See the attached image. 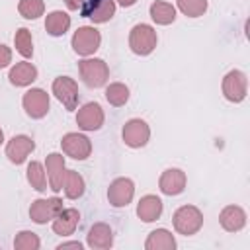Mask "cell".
<instances>
[{"label":"cell","mask_w":250,"mask_h":250,"mask_svg":"<svg viewBox=\"0 0 250 250\" xmlns=\"http://www.w3.org/2000/svg\"><path fill=\"white\" fill-rule=\"evenodd\" d=\"M156 41H158L156 31L148 23H137L129 33V47L135 55H141V57L150 55L156 47Z\"/></svg>","instance_id":"cell-1"},{"label":"cell","mask_w":250,"mask_h":250,"mask_svg":"<svg viewBox=\"0 0 250 250\" xmlns=\"http://www.w3.org/2000/svg\"><path fill=\"white\" fill-rule=\"evenodd\" d=\"M174 229L184 234V236H191L195 234L201 225H203V213L195 207V205H182L176 213H174Z\"/></svg>","instance_id":"cell-2"},{"label":"cell","mask_w":250,"mask_h":250,"mask_svg":"<svg viewBox=\"0 0 250 250\" xmlns=\"http://www.w3.org/2000/svg\"><path fill=\"white\" fill-rule=\"evenodd\" d=\"M78 72H80L84 84L90 86V88H100L109 78V68H107L105 61H102V59H84V61H80L78 62Z\"/></svg>","instance_id":"cell-3"},{"label":"cell","mask_w":250,"mask_h":250,"mask_svg":"<svg viewBox=\"0 0 250 250\" xmlns=\"http://www.w3.org/2000/svg\"><path fill=\"white\" fill-rule=\"evenodd\" d=\"M100 43H102V35L92 25H82L72 35V49H74V53H78L82 57L94 55L100 49Z\"/></svg>","instance_id":"cell-4"},{"label":"cell","mask_w":250,"mask_h":250,"mask_svg":"<svg viewBox=\"0 0 250 250\" xmlns=\"http://www.w3.org/2000/svg\"><path fill=\"white\" fill-rule=\"evenodd\" d=\"M62 211V199L59 197H49V199H35L29 207V217L37 225H45L53 221L59 213Z\"/></svg>","instance_id":"cell-5"},{"label":"cell","mask_w":250,"mask_h":250,"mask_svg":"<svg viewBox=\"0 0 250 250\" xmlns=\"http://www.w3.org/2000/svg\"><path fill=\"white\" fill-rule=\"evenodd\" d=\"M246 88H248V80L246 74L242 70H230L225 74L223 78V94L229 102H242L246 98Z\"/></svg>","instance_id":"cell-6"},{"label":"cell","mask_w":250,"mask_h":250,"mask_svg":"<svg viewBox=\"0 0 250 250\" xmlns=\"http://www.w3.org/2000/svg\"><path fill=\"white\" fill-rule=\"evenodd\" d=\"M23 109L31 119H41L49 111V94L41 88H31L23 94Z\"/></svg>","instance_id":"cell-7"},{"label":"cell","mask_w":250,"mask_h":250,"mask_svg":"<svg viewBox=\"0 0 250 250\" xmlns=\"http://www.w3.org/2000/svg\"><path fill=\"white\" fill-rule=\"evenodd\" d=\"M80 14L82 18H90L94 23H105L115 14V2L113 0H84Z\"/></svg>","instance_id":"cell-8"},{"label":"cell","mask_w":250,"mask_h":250,"mask_svg":"<svg viewBox=\"0 0 250 250\" xmlns=\"http://www.w3.org/2000/svg\"><path fill=\"white\" fill-rule=\"evenodd\" d=\"M53 94L55 98L66 107V109H76L78 105V84L68 78V76H59L53 80Z\"/></svg>","instance_id":"cell-9"},{"label":"cell","mask_w":250,"mask_h":250,"mask_svg":"<svg viewBox=\"0 0 250 250\" xmlns=\"http://www.w3.org/2000/svg\"><path fill=\"white\" fill-rule=\"evenodd\" d=\"M121 137L125 141L127 146L131 148H141L148 143V137H150V129L146 125V121L143 119H129L125 125H123V131H121Z\"/></svg>","instance_id":"cell-10"},{"label":"cell","mask_w":250,"mask_h":250,"mask_svg":"<svg viewBox=\"0 0 250 250\" xmlns=\"http://www.w3.org/2000/svg\"><path fill=\"white\" fill-rule=\"evenodd\" d=\"M61 146H62V152L74 160H84L92 152L90 139L86 135H80V133H66L61 141Z\"/></svg>","instance_id":"cell-11"},{"label":"cell","mask_w":250,"mask_h":250,"mask_svg":"<svg viewBox=\"0 0 250 250\" xmlns=\"http://www.w3.org/2000/svg\"><path fill=\"white\" fill-rule=\"evenodd\" d=\"M135 195V184L129 178H117L109 184L107 199L113 207H127Z\"/></svg>","instance_id":"cell-12"},{"label":"cell","mask_w":250,"mask_h":250,"mask_svg":"<svg viewBox=\"0 0 250 250\" xmlns=\"http://www.w3.org/2000/svg\"><path fill=\"white\" fill-rule=\"evenodd\" d=\"M76 123L84 131H98L104 125V109L96 102L84 104L76 113Z\"/></svg>","instance_id":"cell-13"},{"label":"cell","mask_w":250,"mask_h":250,"mask_svg":"<svg viewBox=\"0 0 250 250\" xmlns=\"http://www.w3.org/2000/svg\"><path fill=\"white\" fill-rule=\"evenodd\" d=\"M33 148H35V143H33L31 137H27V135H16L6 145V156L14 164H23L25 158L33 152Z\"/></svg>","instance_id":"cell-14"},{"label":"cell","mask_w":250,"mask_h":250,"mask_svg":"<svg viewBox=\"0 0 250 250\" xmlns=\"http://www.w3.org/2000/svg\"><path fill=\"white\" fill-rule=\"evenodd\" d=\"M158 188L164 195H180L186 189V174L180 168H168L162 172Z\"/></svg>","instance_id":"cell-15"},{"label":"cell","mask_w":250,"mask_h":250,"mask_svg":"<svg viewBox=\"0 0 250 250\" xmlns=\"http://www.w3.org/2000/svg\"><path fill=\"white\" fill-rule=\"evenodd\" d=\"M45 168H47V176H49V186L53 191H61L62 184H64V158L59 152H51L45 160Z\"/></svg>","instance_id":"cell-16"},{"label":"cell","mask_w":250,"mask_h":250,"mask_svg":"<svg viewBox=\"0 0 250 250\" xmlns=\"http://www.w3.org/2000/svg\"><path fill=\"white\" fill-rule=\"evenodd\" d=\"M219 221H221V227L229 232H238L240 229H244L246 225V213L242 211V207L238 205H227L221 215H219Z\"/></svg>","instance_id":"cell-17"},{"label":"cell","mask_w":250,"mask_h":250,"mask_svg":"<svg viewBox=\"0 0 250 250\" xmlns=\"http://www.w3.org/2000/svg\"><path fill=\"white\" fill-rule=\"evenodd\" d=\"M78 219L80 213L76 209H62L55 219H53V230L59 236H68L74 232V229L78 227Z\"/></svg>","instance_id":"cell-18"},{"label":"cell","mask_w":250,"mask_h":250,"mask_svg":"<svg viewBox=\"0 0 250 250\" xmlns=\"http://www.w3.org/2000/svg\"><path fill=\"white\" fill-rule=\"evenodd\" d=\"M113 244V232L109 229V225L105 223H96L90 227L88 230V246L90 248H98V250H105Z\"/></svg>","instance_id":"cell-19"},{"label":"cell","mask_w":250,"mask_h":250,"mask_svg":"<svg viewBox=\"0 0 250 250\" xmlns=\"http://www.w3.org/2000/svg\"><path fill=\"white\" fill-rule=\"evenodd\" d=\"M137 215L145 223H152L162 215V201L156 195H145L137 203Z\"/></svg>","instance_id":"cell-20"},{"label":"cell","mask_w":250,"mask_h":250,"mask_svg":"<svg viewBox=\"0 0 250 250\" xmlns=\"http://www.w3.org/2000/svg\"><path fill=\"white\" fill-rule=\"evenodd\" d=\"M10 82L14 86H29L35 78H37V68L31 64V62H16L12 68H10V74H8Z\"/></svg>","instance_id":"cell-21"},{"label":"cell","mask_w":250,"mask_h":250,"mask_svg":"<svg viewBox=\"0 0 250 250\" xmlns=\"http://www.w3.org/2000/svg\"><path fill=\"white\" fill-rule=\"evenodd\" d=\"M70 27V16L62 10H55L51 14H47V20H45V29L49 35L53 37H61L68 31Z\"/></svg>","instance_id":"cell-22"},{"label":"cell","mask_w":250,"mask_h":250,"mask_svg":"<svg viewBox=\"0 0 250 250\" xmlns=\"http://www.w3.org/2000/svg\"><path fill=\"white\" fill-rule=\"evenodd\" d=\"M146 250H174L176 248V238L170 230L166 229H156L148 234L146 242H145Z\"/></svg>","instance_id":"cell-23"},{"label":"cell","mask_w":250,"mask_h":250,"mask_svg":"<svg viewBox=\"0 0 250 250\" xmlns=\"http://www.w3.org/2000/svg\"><path fill=\"white\" fill-rule=\"evenodd\" d=\"M148 12H150L152 21H156L158 25H168V23H172L176 20V8L172 4H168V2H162V0L152 2Z\"/></svg>","instance_id":"cell-24"},{"label":"cell","mask_w":250,"mask_h":250,"mask_svg":"<svg viewBox=\"0 0 250 250\" xmlns=\"http://www.w3.org/2000/svg\"><path fill=\"white\" fill-rule=\"evenodd\" d=\"M62 189H64V195H66L68 199H78V197H82V195H84V189H86L84 178H82L76 170H66Z\"/></svg>","instance_id":"cell-25"},{"label":"cell","mask_w":250,"mask_h":250,"mask_svg":"<svg viewBox=\"0 0 250 250\" xmlns=\"http://www.w3.org/2000/svg\"><path fill=\"white\" fill-rule=\"evenodd\" d=\"M105 100H107L111 105L121 107V105H125L127 100H129V88H127L125 84H121V82H113V84H109V86L105 88Z\"/></svg>","instance_id":"cell-26"},{"label":"cell","mask_w":250,"mask_h":250,"mask_svg":"<svg viewBox=\"0 0 250 250\" xmlns=\"http://www.w3.org/2000/svg\"><path fill=\"white\" fill-rule=\"evenodd\" d=\"M18 12L25 20H37L39 16H43L45 4H43V0H20Z\"/></svg>","instance_id":"cell-27"},{"label":"cell","mask_w":250,"mask_h":250,"mask_svg":"<svg viewBox=\"0 0 250 250\" xmlns=\"http://www.w3.org/2000/svg\"><path fill=\"white\" fill-rule=\"evenodd\" d=\"M27 182L31 184L33 189L45 191L47 189V180H45V170L39 162H29L27 166Z\"/></svg>","instance_id":"cell-28"},{"label":"cell","mask_w":250,"mask_h":250,"mask_svg":"<svg viewBox=\"0 0 250 250\" xmlns=\"http://www.w3.org/2000/svg\"><path fill=\"white\" fill-rule=\"evenodd\" d=\"M14 43H16V49H18V53H20L21 57L27 59V57L33 55V41H31L29 29L20 27V29L16 31V35H14Z\"/></svg>","instance_id":"cell-29"},{"label":"cell","mask_w":250,"mask_h":250,"mask_svg":"<svg viewBox=\"0 0 250 250\" xmlns=\"http://www.w3.org/2000/svg\"><path fill=\"white\" fill-rule=\"evenodd\" d=\"M39 246H41V240L31 230H21L14 238V248H18V250H37Z\"/></svg>","instance_id":"cell-30"},{"label":"cell","mask_w":250,"mask_h":250,"mask_svg":"<svg viewBox=\"0 0 250 250\" xmlns=\"http://www.w3.org/2000/svg\"><path fill=\"white\" fill-rule=\"evenodd\" d=\"M178 8L188 18H199L207 10V0H176Z\"/></svg>","instance_id":"cell-31"},{"label":"cell","mask_w":250,"mask_h":250,"mask_svg":"<svg viewBox=\"0 0 250 250\" xmlns=\"http://www.w3.org/2000/svg\"><path fill=\"white\" fill-rule=\"evenodd\" d=\"M10 62H12V51H10V47L0 43V68L8 66Z\"/></svg>","instance_id":"cell-32"},{"label":"cell","mask_w":250,"mask_h":250,"mask_svg":"<svg viewBox=\"0 0 250 250\" xmlns=\"http://www.w3.org/2000/svg\"><path fill=\"white\" fill-rule=\"evenodd\" d=\"M66 248H76V250H82V244H80L78 240H74V242H62V244H59V246H57V250H66Z\"/></svg>","instance_id":"cell-33"},{"label":"cell","mask_w":250,"mask_h":250,"mask_svg":"<svg viewBox=\"0 0 250 250\" xmlns=\"http://www.w3.org/2000/svg\"><path fill=\"white\" fill-rule=\"evenodd\" d=\"M64 4H66L68 10H80L82 4H84V0H64Z\"/></svg>","instance_id":"cell-34"},{"label":"cell","mask_w":250,"mask_h":250,"mask_svg":"<svg viewBox=\"0 0 250 250\" xmlns=\"http://www.w3.org/2000/svg\"><path fill=\"white\" fill-rule=\"evenodd\" d=\"M117 2H119V4L123 6V8H129V6H133V4L137 2V0H117Z\"/></svg>","instance_id":"cell-35"},{"label":"cell","mask_w":250,"mask_h":250,"mask_svg":"<svg viewBox=\"0 0 250 250\" xmlns=\"http://www.w3.org/2000/svg\"><path fill=\"white\" fill-rule=\"evenodd\" d=\"M4 143V133H2V129H0V145Z\"/></svg>","instance_id":"cell-36"}]
</instances>
